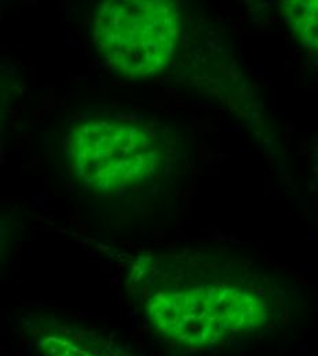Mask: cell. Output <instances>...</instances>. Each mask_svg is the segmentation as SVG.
<instances>
[{"instance_id": "obj_2", "label": "cell", "mask_w": 318, "mask_h": 356, "mask_svg": "<svg viewBox=\"0 0 318 356\" xmlns=\"http://www.w3.org/2000/svg\"><path fill=\"white\" fill-rule=\"evenodd\" d=\"M70 172L102 193H127L165 168L168 147L147 125L116 118L77 124L66 137Z\"/></svg>"}, {"instance_id": "obj_5", "label": "cell", "mask_w": 318, "mask_h": 356, "mask_svg": "<svg viewBox=\"0 0 318 356\" xmlns=\"http://www.w3.org/2000/svg\"><path fill=\"white\" fill-rule=\"evenodd\" d=\"M39 344L47 356H114L90 350L74 340L55 333L45 334Z\"/></svg>"}, {"instance_id": "obj_3", "label": "cell", "mask_w": 318, "mask_h": 356, "mask_svg": "<svg viewBox=\"0 0 318 356\" xmlns=\"http://www.w3.org/2000/svg\"><path fill=\"white\" fill-rule=\"evenodd\" d=\"M180 14L172 0H107L93 21V43L106 63L129 79L164 72L180 40Z\"/></svg>"}, {"instance_id": "obj_1", "label": "cell", "mask_w": 318, "mask_h": 356, "mask_svg": "<svg viewBox=\"0 0 318 356\" xmlns=\"http://www.w3.org/2000/svg\"><path fill=\"white\" fill-rule=\"evenodd\" d=\"M144 312L157 333L191 351H209L271 326L274 306L255 284L214 277L182 258L137 267Z\"/></svg>"}, {"instance_id": "obj_4", "label": "cell", "mask_w": 318, "mask_h": 356, "mask_svg": "<svg viewBox=\"0 0 318 356\" xmlns=\"http://www.w3.org/2000/svg\"><path fill=\"white\" fill-rule=\"evenodd\" d=\"M281 13L295 38L302 44L318 49V0H287Z\"/></svg>"}]
</instances>
